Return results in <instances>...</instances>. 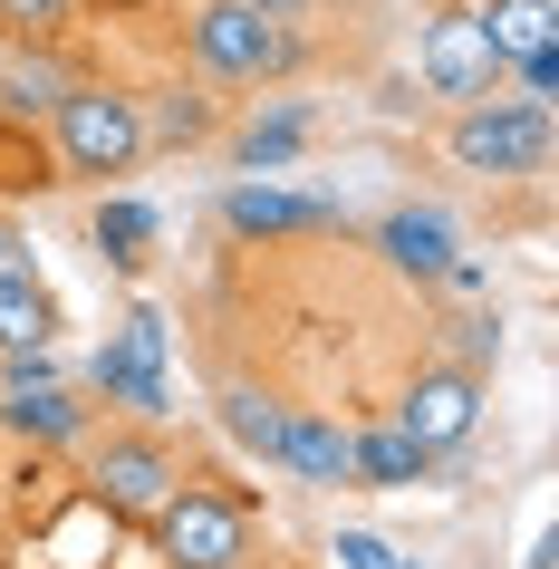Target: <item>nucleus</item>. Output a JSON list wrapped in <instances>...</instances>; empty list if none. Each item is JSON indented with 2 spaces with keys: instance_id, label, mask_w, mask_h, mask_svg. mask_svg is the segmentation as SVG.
Segmentation results:
<instances>
[{
  "instance_id": "nucleus-15",
  "label": "nucleus",
  "mask_w": 559,
  "mask_h": 569,
  "mask_svg": "<svg viewBox=\"0 0 559 569\" xmlns=\"http://www.w3.org/2000/svg\"><path fill=\"white\" fill-rule=\"evenodd\" d=\"M68 88H78V78H68V59L49 49V39H30V49H0V117L39 126Z\"/></svg>"
},
{
  "instance_id": "nucleus-5",
  "label": "nucleus",
  "mask_w": 559,
  "mask_h": 569,
  "mask_svg": "<svg viewBox=\"0 0 559 569\" xmlns=\"http://www.w3.org/2000/svg\"><path fill=\"white\" fill-rule=\"evenodd\" d=\"M415 78H425V97H443V107L501 97V59H492V39H482V20H472L463 0H443L435 20L415 30Z\"/></svg>"
},
{
  "instance_id": "nucleus-4",
  "label": "nucleus",
  "mask_w": 559,
  "mask_h": 569,
  "mask_svg": "<svg viewBox=\"0 0 559 569\" xmlns=\"http://www.w3.org/2000/svg\"><path fill=\"white\" fill-rule=\"evenodd\" d=\"M154 550H164V569H241L251 560V511L212 482H174L154 511Z\"/></svg>"
},
{
  "instance_id": "nucleus-21",
  "label": "nucleus",
  "mask_w": 559,
  "mask_h": 569,
  "mask_svg": "<svg viewBox=\"0 0 559 569\" xmlns=\"http://www.w3.org/2000/svg\"><path fill=\"white\" fill-rule=\"evenodd\" d=\"M146 241H154V212L146 203H126V193H117V203L97 212V251H107V261H146Z\"/></svg>"
},
{
  "instance_id": "nucleus-24",
  "label": "nucleus",
  "mask_w": 559,
  "mask_h": 569,
  "mask_svg": "<svg viewBox=\"0 0 559 569\" xmlns=\"http://www.w3.org/2000/svg\"><path fill=\"white\" fill-rule=\"evenodd\" d=\"M338 560H348V569H415V560H396L377 531H338Z\"/></svg>"
},
{
  "instance_id": "nucleus-16",
  "label": "nucleus",
  "mask_w": 559,
  "mask_h": 569,
  "mask_svg": "<svg viewBox=\"0 0 559 569\" xmlns=\"http://www.w3.org/2000/svg\"><path fill=\"white\" fill-rule=\"evenodd\" d=\"M280 473L299 482H319V492H338L348 482V425H328V416H280V453H270Z\"/></svg>"
},
{
  "instance_id": "nucleus-3",
  "label": "nucleus",
  "mask_w": 559,
  "mask_h": 569,
  "mask_svg": "<svg viewBox=\"0 0 559 569\" xmlns=\"http://www.w3.org/2000/svg\"><path fill=\"white\" fill-rule=\"evenodd\" d=\"M443 154L463 174H540L550 164V107L540 97H472L443 126Z\"/></svg>"
},
{
  "instance_id": "nucleus-17",
  "label": "nucleus",
  "mask_w": 559,
  "mask_h": 569,
  "mask_svg": "<svg viewBox=\"0 0 559 569\" xmlns=\"http://www.w3.org/2000/svg\"><path fill=\"white\" fill-rule=\"evenodd\" d=\"M136 117H146V146H164V154H193V146H212V88L193 78V88H154V97H136Z\"/></svg>"
},
{
  "instance_id": "nucleus-26",
  "label": "nucleus",
  "mask_w": 559,
  "mask_h": 569,
  "mask_svg": "<svg viewBox=\"0 0 559 569\" xmlns=\"http://www.w3.org/2000/svg\"><path fill=\"white\" fill-rule=\"evenodd\" d=\"M0 251H20V241H10V222H0Z\"/></svg>"
},
{
  "instance_id": "nucleus-9",
  "label": "nucleus",
  "mask_w": 559,
  "mask_h": 569,
  "mask_svg": "<svg viewBox=\"0 0 559 569\" xmlns=\"http://www.w3.org/2000/svg\"><path fill=\"white\" fill-rule=\"evenodd\" d=\"M396 425H406L425 453H463L472 445V425H482V367H425L406 387V406H396Z\"/></svg>"
},
{
  "instance_id": "nucleus-10",
  "label": "nucleus",
  "mask_w": 559,
  "mask_h": 569,
  "mask_svg": "<svg viewBox=\"0 0 559 569\" xmlns=\"http://www.w3.org/2000/svg\"><path fill=\"white\" fill-rule=\"evenodd\" d=\"M222 222L241 241H290V232H338L348 212L328 203V193H290V183H270V174H241L222 193Z\"/></svg>"
},
{
  "instance_id": "nucleus-8",
  "label": "nucleus",
  "mask_w": 559,
  "mask_h": 569,
  "mask_svg": "<svg viewBox=\"0 0 559 569\" xmlns=\"http://www.w3.org/2000/svg\"><path fill=\"white\" fill-rule=\"evenodd\" d=\"M88 377H97V396H117L136 416H164V406H174V387H164V319H154V309H126Z\"/></svg>"
},
{
  "instance_id": "nucleus-23",
  "label": "nucleus",
  "mask_w": 559,
  "mask_h": 569,
  "mask_svg": "<svg viewBox=\"0 0 559 569\" xmlns=\"http://www.w3.org/2000/svg\"><path fill=\"white\" fill-rule=\"evenodd\" d=\"M68 10H78V0H0V20H10V30H30V39H59Z\"/></svg>"
},
{
  "instance_id": "nucleus-11",
  "label": "nucleus",
  "mask_w": 559,
  "mask_h": 569,
  "mask_svg": "<svg viewBox=\"0 0 559 569\" xmlns=\"http://www.w3.org/2000/svg\"><path fill=\"white\" fill-rule=\"evenodd\" d=\"M0 425L20 445H78L88 435V406L49 377V358H10V387H0Z\"/></svg>"
},
{
  "instance_id": "nucleus-2",
  "label": "nucleus",
  "mask_w": 559,
  "mask_h": 569,
  "mask_svg": "<svg viewBox=\"0 0 559 569\" xmlns=\"http://www.w3.org/2000/svg\"><path fill=\"white\" fill-rule=\"evenodd\" d=\"M49 154H59V174L68 183H126L136 164H146V117H136V97L126 88H78L49 107Z\"/></svg>"
},
{
  "instance_id": "nucleus-13",
  "label": "nucleus",
  "mask_w": 559,
  "mask_h": 569,
  "mask_svg": "<svg viewBox=\"0 0 559 569\" xmlns=\"http://www.w3.org/2000/svg\"><path fill=\"white\" fill-rule=\"evenodd\" d=\"M377 251H386L396 270H415V280H435V270L463 251V232H453V212H435V203H396V212L377 222Z\"/></svg>"
},
{
  "instance_id": "nucleus-18",
  "label": "nucleus",
  "mask_w": 559,
  "mask_h": 569,
  "mask_svg": "<svg viewBox=\"0 0 559 569\" xmlns=\"http://www.w3.org/2000/svg\"><path fill=\"white\" fill-rule=\"evenodd\" d=\"M309 126H319V117H309V97H280V107H261V117L232 136V164H241V174H280V164L309 146Z\"/></svg>"
},
{
  "instance_id": "nucleus-25",
  "label": "nucleus",
  "mask_w": 559,
  "mask_h": 569,
  "mask_svg": "<svg viewBox=\"0 0 559 569\" xmlns=\"http://www.w3.org/2000/svg\"><path fill=\"white\" fill-rule=\"evenodd\" d=\"M241 10H261V20H309L319 0H241Z\"/></svg>"
},
{
  "instance_id": "nucleus-20",
  "label": "nucleus",
  "mask_w": 559,
  "mask_h": 569,
  "mask_svg": "<svg viewBox=\"0 0 559 569\" xmlns=\"http://www.w3.org/2000/svg\"><path fill=\"white\" fill-rule=\"evenodd\" d=\"M280 416H290V406H270L261 387H222V425H232V445H251L261 463L280 453Z\"/></svg>"
},
{
  "instance_id": "nucleus-7",
  "label": "nucleus",
  "mask_w": 559,
  "mask_h": 569,
  "mask_svg": "<svg viewBox=\"0 0 559 569\" xmlns=\"http://www.w3.org/2000/svg\"><path fill=\"white\" fill-rule=\"evenodd\" d=\"M88 482H97V502L117 511V521H154V511H164V492L183 482V463H174V445H164V435H107V445H97V463H88Z\"/></svg>"
},
{
  "instance_id": "nucleus-6",
  "label": "nucleus",
  "mask_w": 559,
  "mask_h": 569,
  "mask_svg": "<svg viewBox=\"0 0 559 569\" xmlns=\"http://www.w3.org/2000/svg\"><path fill=\"white\" fill-rule=\"evenodd\" d=\"M472 20H482V39H492L501 78H521V97L550 107L559 97V0H482Z\"/></svg>"
},
{
  "instance_id": "nucleus-19",
  "label": "nucleus",
  "mask_w": 559,
  "mask_h": 569,
  "mask_svg": "<svg viewBox=\"0 0 559 569\" xmlns=\"http://www.w3.org/2000/svg\"><path fill=\"white\" fill-rule=\"evenodd\" d=\"M59 154H49V136L20 117H0V193H59Z\"/></svg>"
},
{
  "instance_id": "nucleus-14",
  "label": "nucleus",
  "mask_w": 559,
  "mask_h": 569,
  "mask_svg": "<svg viewBox=\"0 0 559 569\" xmlns=\"http://www.w3.org/2000/svg\"><path fill=\"white\" fill-rule=\"evenodd\" d=\"M425 463H435V453L415 445L396 416L348 435V482H367V492H415V482H425Z\"/></svg>"
},
{
  "instance_id": "nucleus-12",
  "label": "nucleus",
  "mask_w": 559,
  "mask_h": 569,
  "mask_svg": "<svg viewBox=\"0 0 559 569\" xmlns=\"http://www.w3.org/2000/svg\"><path fill=\"white\" fill-rule=\"evenodd\" d=\"M59 338V290L30 270V251H0V358H49Z\"/></svg>"
},
{
  "instance_id": "nucleus-1",
  "label": "nucleus",
  "mask_w": 559,
  "mask_h": 569,
  "mask_svg": "<svg viewBox=\"0 0 559 569\" xmlns=\"http://www.w3.org/2000/svg\"><path fill=\"white\" fill-rule=\"evenodd\" d=\"M183 49H193V78H203V88H270V78H290V68L309 59L299 20H261V10H241V0H203V10L183 20Z\"/></svg>"
},
{
  "instance_id": "nucleus-22",
  "label": "nucleus",
  "mask_w": 559,
  "mask_h": 569,
  "mask_svg": "<svg viewBox=\"0 0 559 569\" xmlns=\"http://www.w3.org/2000/svg\"><path fill=\"white\" fill-rule=\"evenodd\" d=\"M453 348H463L453 367H482V358H501V309H472V319H453Z\"/></svg>"
}]
</instances>
